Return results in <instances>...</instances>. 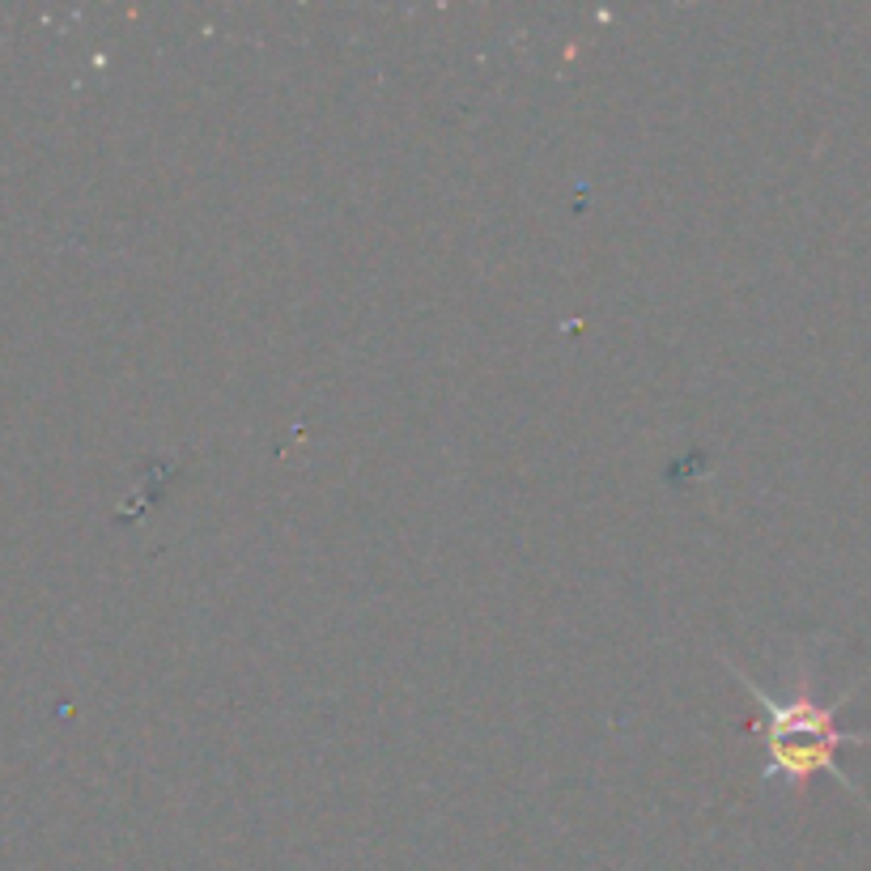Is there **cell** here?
<instances>
[{"mask_svg":"<svg viewBox=\"0 0 871 871\" xmlns=\"http://www.w3.org/2000/svg\"><path fill=\"white\" fill-rule=\"evenodd\" d=\"M736 677L761 706V736H766V757H770L766 778H786V782L804 786L807 778L829 774L838 778L850 795H859V786L838 766V752L846 744H863L868 732H846L838 723V702L820 706L807 693L791 697V702H778L757 680H748L744 672H736Z\"/></svg>","mask_w":871,"mask_h":871,"instance_id":"obj_1","label":"cell"}]
</instances>
